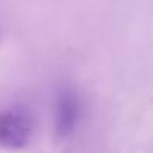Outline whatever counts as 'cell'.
I'll use <instances>...</instances> for the list:
<instances>
[{"label": "cell", "mask_w": 153, "mask_h": 153, "mask_svg": "<svg viewBox=\"0 0 153 153\" xmlns=\"http://www.w3.org/2000/svg\"><path fill=\"white\" fill-rule=\"evenodd\" d=\"M32 116L20 108L5 110L0 114V146L7 149L26 147L33 135Z\"/></svg>", "instance_id": "obj_1"}, {"label": "cell", "mask_w": 153, "mask_h": 153, "mask_svg": "<svg viewBox=\"0 0 153 153\" xmlns=\"http://www.w3.org/2000/svg\"><path fill=\"white\" fill-rule=\"evenodd\" d=\"M79 100L76 94L68 88L62 90L55 102V129L60 137L71 135L79 118Z\"/></svg>", "instance_id": "obj_2"}]
</instances>
